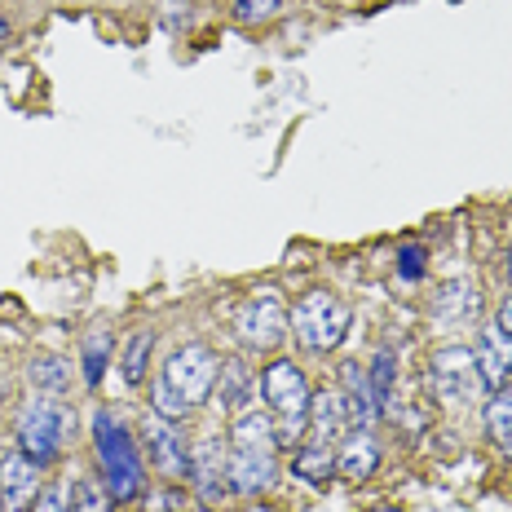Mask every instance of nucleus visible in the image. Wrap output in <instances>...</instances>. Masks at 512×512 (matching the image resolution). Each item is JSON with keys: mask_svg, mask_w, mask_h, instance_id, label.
I'll return each instance as SVG.
<instances>
[{"mask_svg": "<svg viewBox=\"0 0 512 512\" xmlns=\"http://www.w3.org/2000/svg\"><path fill=\"white\" fill-rule=\"evenodd\" d=\"M93 446H98V464L106 473V490H111L115 504L137 499V490H142V460H137L133 433L111 411L93 415Z\"/></svg>", "mask_w": 512, "mask_h": 512, "instance_id": "f257e3e1", "label": "nucleus"}, {"mask_svg": "<svg viewBox=\"0 0 512 512\" xmlns=\"http://www.w3.org/2000/svg\"><path fill=\"white\" fill-rule=\"evenodd\" d=\"M261 393H265L270 415H279V424H274V442L279 446L301 442V433L309 424V380H305V371L287 358L270 362L265 376H261Z\"/></svg>", "mask_w": 512, "mask_h": 512, "instance_id": "f03ea898", "label": "nucleus"}, {"mask_svg": "<svg viewBox=\"0 0 512 512\" xmlns=\"http://www.w3.org/2000/svg\"><path fill=\"white\" fill-rule=\"evenodd\" d=\"M292 332L309 354H327L349 332V305L336 301L332 292H305L292 305Z\"/></svg>", "mask_w": 512, "mask_h": 512, "instance_id": "7ed1b4c3", "label": "nucleus"}, {"mask_svg": "<svg viewBox=\"0 0 512 512\" xmlns=\"http://www.w3.org/2000/svg\"><path fill=\"white\" fill-rule=\"evenodd\" d=\"M62 433H67V411L58 407L53 393L31 398L23 415H18V451H27L36 464H49L53 455H58Z\"/></svg>", "mask_w": 512, "mask_h": 512, "instance_id": "20e7f679", "label": "nucleus"}, {"mask_svg": "<svg viewBox=\"0 0 512 512\" xmlns=\"http://www.w3.org/2000/svg\"><path fill=\"white\" fill-rule=\"evenodd\" d=\"M287 305H283V296L274 292V287H261V292H252L248 301H243L239 309V323H234V332H239L243 340V349H274L279 340L287 336Z\"/></svg>", "mask_w": 512, "mask_h": 512, "instance_id": "39448f33", "label": "nucleus"}, {"mask_svg": "<svg viewBox=\"0 0 512 512\" xmlns=\"http://www.w3.org/2000/svg\"><path fill=\"white\" fill-rule=\"evenodd\" d=\"M159 380H164L186 407H195V402H204L212 393V384H217V354H212L208 345H181L168 354Z\"/></svg>", "mask_w": 512, "mask_h": 512, "instance_id": "423d86ee", "label": "nucleus"}, {"mask_svg": "<svg viewBox=\"0 0 512 512\" xmlns=\"http://www.w3.org/2000/svg\"><path fill=\"white\" fill-rule=\"evenodd\" d=\"M429 380H433L437 398H446V402H477V398L486 393L482 376H477L473 349H468V345L437 349V354H433V367H429Z\"/></svg>", "mask_w": 512, "mask_h": 512, "instance_id": "0eeeda50", "label": "nucleus"}, {"mask_svg": "<svg viewBox=\"0 0 512 512\" xmlns=\"http://www.w3.org/2000/svg\"><path fill=\"white\" fill-rule=\"evenodd\" d=\"M142 437L146 446H151V460L155 468L168 477V482H181V477H190V451H186V437L177 433L173 420H164V415H146L142 424Z\"/></svg>", "mask_w": 512, "mask_h": 512, "instance_id": "6e6552de", "label": "nucleus"}, {"mask_svg": "<svg viewBox=\"0 0 512 512\" xmlns=\"http://www.w3.org/2000/svg\"><path fill=\"white\" fill-rule=\"evenodd\" d=\"M40 495V464L27 451H9L0 460V512H27Z\"/></svg>", "mask_w": 512, "mask_h": 512, "instance_id": "1a4fd4ad", "label": "nucleus"}, {"mask_svg": "<svg viewBox=\"0 0 512 512\" xmlns=\"http://www.w3.org/2000/svg\"><path fill=\"white\" fill-rule=\"evenodd\" d=\"M190 482H195V490L208 504H217L230 490V455L221 451L217 437H204V442L190 451Z\"/></svg>", "mask_w": 512, "mask_h": 512, "instance_id": "9d476101", "label": "nucleus"}, {"mask_svg": "<svg viewBox=\"0 0 512 512\" xmlns=\"http://www.w3.org/2000/svg\"><path fill=\"white\" fill-rule=\"evenodd\" d=\"M473 362L486 389H504L512 380V336H504L499 327H482V336L473 345Z\"/></svg>", "mask_w": 512, "mask_h": 512, "instance_id": "9b49d317", "label": "nucleus"}, {"mask_svg": "<svg viewBox=\"0 0 512 512\" xmlns=\"http://www.w3.org/2000/svg\"><path fill=\"white\" fill-rule=\"evenodd\" d=\"M274 482V451L261 446H234L230 451V490L239 495H256Z\"/></svg>", "mask_w": 512, "mask_h": 512, "instance_id": "f8f14e48", "label": "nucleus"}, {"mask_svg": "<svg viewBox=\"0 0 512 512\" xmlns=\"http://www.w3.org/2000/svg\"><path fill=\"white\" fill-rule=\"evenodd\" d=\"M309 429H314L318 446H332L336 437L349 429V407H345V398H340V389L309 393Z\"/></svg>", "mask_w": 512, "mask_h": 512, "instance_id": "ddd939ff", "label": "nucleus"}, {"mask_svg": "<svg viewBox=\"0 0 512 512\" xmlns=\"http://www.w3.org/2000/svg\"><path fill=\"white\" fill-rule=\"evenodd\" d=\"M477 309H482V296H477V287L468 283V279H455V283H446L442 292H437L433 318L442 327H468L477 318Z\"/></svg>", "mask_w": 512, "mask_h": 512, "instance_id": "4468645a", "label": "nucleus"}, {"mask_svg": "<svg viewBox=\"0 0 512 512\" xmlns=\"http://www.w3.org/2000/svg\"><path fill=\"white\" fill-rule=\"evenodd\" d=\"M340 376H345V393H340V398H345V407H349V424H354V429H367V424L380 415L376 398H371L367 371H362L358 362H345V367H340Z\"/></svg>", "mask_w": 512, "mask_h": 512, "instance_id": "2eb2a0df", "label": "nucleus"}, {"mask_svg": "<svg viewBox=\"0 0 512 512\" xmlns=\"http://www.w3.org/2000/svg\"><path fill=\"white\" fill-rule=\"evenodd\" d=\"M212 389H217L221 411H239V407H248V402H252V393H256L248 362H239V358L221 362V367H217V384H212Z\"/></svg>", "mask_w": 512, "mask_h": 512, "instance_id": "dca6fc26", "label": "nucleus"}, {"mask_svg": "<svg viewBox=\"0 0 512 512\" xmlns=\"http://www.w3.org/2000/svg\"><path fill=\"white\" fill-rule=\"evenodd\" d=\"M376 464H380V446L367 437V429H358V433L345 442V451L336 455V468H340L345 477H354V482H362V477L376 473Z\"/></svg>", "mask_w": 512, "mask_h": 512, "instance_id": "f3484780", "label": "nucleus"}, {"mask_svg": "<svg viewBox=\"0 0 512 512\" xmlns=\"http://www.w3.org/2000/svg\"><path fill=\"white\" fill-rule=\"evenodd\" d=\"M230 442L234 446H261V451H274V420H270V411H243L239 420H234V429H230Z\"/></svg>", "mask_w": 512, "mask_h": 512, "instance_id": "a211bd4d", "label": "nucleus"}, {"mask_svg": "<svg viewBox=\"0 0 512 512\" xmlns=\"http://www.w3.org/2000/svg\"><path fill=\"white\" fill-rule=\"evenodd\" d=\"M367 380H371V398H376V411L389 415V411H393V389H398V358H393V354H376V358H371Z\"/></svg>", "mask_w": 512, "mask_h": 512, "instance_id": "6ab92c4d", "label": "nucleus"}, {"mask_svg": "<svg viewBox=\"0 0 512 512\" xmlns=\"http://www.w3.org/2000/svg\"><path fill=\"white\" fill-rule=\"evenodd\" d=\"M486 433L495 437L499 446L512 437V384H504V389H495V398L486 402Z\"/></svg>", "mask_w": 512, "mask_h": 512, "instance_id": "aec40b11", "label": "nucleus"}, {"mask_svg": "<svg viewBox=\"0 0 512 512\" xmlns=\"http://www.w3.org/2000/svg\"><path fill=\"white\" fill-rule=\"evenodd\" d=\"M155 349V332H133L128 336V349H124V380L128 384H142L146 380V358Z\"/></svg>", "mask_w": 512, "mask_h": 512, "instance_id": "412c9836", "label": "nucleus"}, {"mask_svg": "<svg viewBox=\"0 0 512 512\" xmlns=\"http://www.w3.org/2000/svg\"><path fill=\"white\" fill-rule=\"evenodd\" d=\"M111 332L106 327H98L89 340H84V380L89 384H98L102 380V371H106V362H111Z\"/></svg>", "mask_w": 512, "mask_h": 512, "instance_id": "4be33fe9", "label": "nucleus"}, {"mask_svg": "<svg viewBox=\"0 0 512 512\" xmlns=\"http://www.w3.org/2000/svg\"><path fill=\"white\" fill-rule=\"evenodd\" d=\"M336 468V455L332 446H309V451L296 455V477H305V482H327V473Z\"/></svg>", "mask_w": 512, "mask_h": 512, "instance_id": "5701e85b", "label": "nucleus"}, {"mask_svg": "<svg viewBox=\"0 0 512 512\" xmlns=\"http://www.w3.org/2000/svg\"><path fill=\"white\" fill-rule=\"evenodd\" d=\"M31 380H36V389H45V393H62L71 380V367L62 358H36L31 362Z\"/></svg>", "mask_w": 512, "mask_h": 512, "instance_id": "b1692460", "label": "nucleus"}, {"mask_svg": "<svg viewBox=\"0 0 512 512\" xmlns=\"http://www.w3.org/2000/svg\"><path fill=\"white\" fill-rule=\"evenodd\" d=\"M71 499H76V512H115L111 508V490H102L93 477H80L76 486H71Z\"/></svg>", "mask_w": 512, "mask_h": 512, "instance_id": "393cba45", "label": "nucleus"}, {"mask_svg": "<svg viewBox=\"0 0 512 512\" xmlns=\"http://www.w3.org/2000/svg\"><path fill=\"white\" fill-rule=\"evenodd\" d=\"M283 9V0H234V18H239L243 27H261L270 23L274 14Z\"/></svg>", "mask_w": 512, "mask_h": 512, "instance_id": "a878e982", "label": "nucleus"}, {"mask_svg": "<svg viewBox=\"0 0 512 512\" xmlns=\"http://www.w3.org/2000/svg\"><path fill=\"white\" fill-rule=\"evenodd\" d=\"M151 398H155V415H164V420H173V424H177V420H181V415H186V411H190V407H186V402H181V398H177V393H173V389H168V384H164V380H159V384H155V393H151Z\"/></svg>", "mask_w": 512, "mask_h": 512, "instance_id": "bb28decb", "label": "nucleus"}, {"mask_svg": "<svg viewBox=\"0 0 512 512\" xmlns=\"http://www.w3.org/2000/svg\"><path fill=\"white\" fill-rule=\"evenodd\" d=\"M67 495H71V490H67V486H49V490H45V495H40V499H36V512H76V508H71V504H67Z\"/></svg>", "mask_w": 512, "mask_h": 512, "instance_id": "cd10ccee", "label": "nucleus"}, {"mask_svg": "<svg viewBox=\"0 0 512 512\" xmlns=\"http://www.w3.org/2000/svg\"><path fill=\"white\" fill-rule=\"evenodd\" d=\"M402 279H420L424 274V248H402Z\"/></svg>", "mask_w": 512, "mask_h": 512, "instance_id": "c85d7f7f", "label": "nucleus"}, {"mask_svg": "<svg viewBox=\"0 0 512 512\" xmlns=\"http://www.w3.org/2000/svg\"><path fill=\"white\" fill-rule=\"evenodd\" d=\"M495 327L504 336H512V296H504V301H499V309H495Z\"/></svg>", "mask_w": 512, "mask_h": 512, "instance_id": "c756f323", "label": "nucleus"}, {"mask_svg": "<svg viewBox=\"0 0 512 512\" xmlns=\"http://www.w3.org/2000/svg\"><path fill=\"white\" fill-rule=\"evenodd\" d=\"M504 274H508V283H512V248H508V256H504Z\"/></svg>", "mask_w": 512, "mask_h": 512, "instance_id": "7c9ffc66", "label": "nucleus"}, {"mask_svg": "<svg viewBox=\"0 0 512 512\" xmlns=\"http://www.w3.org/2000/svg\"><path fill=\"white\" fill-rule=\"evenodd\" d=\"M5 40H9V23H5V18H0V45H5Z\"/></svg>", "mask_w": 512, "mask_h": 512, "instance_id": "2f4dec72", "label": "nucleus"}, {"mask_svg": "<svg viewBox=\"0 0 512 512\" xmlns=\"http://www.w3.org/2000/svg\"><path fill=\"white\" fill-rule=\"evenodd\" d=\"M504 451H508V455H512V437H508V442H504Z\"/></svg>", "mask_w": 512, "mask_h": 512, "instance_id": "473e14b6", "label": "nucleus"}]
</instances>
